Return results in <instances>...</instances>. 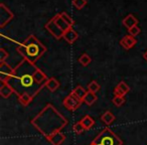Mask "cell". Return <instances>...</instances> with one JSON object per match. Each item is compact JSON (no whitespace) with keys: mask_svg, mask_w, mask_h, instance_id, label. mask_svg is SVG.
Listing matches in <instances>:
<instances>
[{"mask_svg":"<svg viewBox=\"0 0 147 145\" xmlns=\"http://www.w3.org/2000/svg\"><path fill=\"white\" fill-rule=\"evenodd\" d=\"M37 69L38 67L34 63L25 59H23L14 67L12 77L8 80L7 84L12 88L13 92L16 94L17 97L27 93L34 98L45 87L37 84L33 78V75Z\"/></svg>","mask_w":147,"mask_h":145,"instance_id":"cell-1","label":"cell"},{"mask_svg":"<svg viewBox=\"0 0 147 145\" xmlns=\"http://www.w3.org/2000/svg\"><path fill=\"white\" fill-rule=\"evenodd\" d=\"M31 125L34 126L47 139L53 134L61 132V129L67 125V119L65 118L51 104H47L34 118L31 120Z\"/></svg>","mask_w":147,"mask_h":145,"instance_id":"cell-2","label":"cell"},{"mask_svg":"<svg viewBox=\"0 0 147 145\" xmlns=\"http://www.w3.org/2000/svg\"><path fill=\"white\" fill-rule=\"evenodd\" d=\"M16 49L23 59H27L32 63H35V61L40 59L43 53L47 51V47L32 34L29 35L21 43H19Z\"/></svg>","mask_w":147,"mask_h":145,"instance_id":"cell-3","label":"cell"},{"mask_svg":"<svg viewBox=\"0 0 147 145\" xmlns=\"http://www.w3.org/2000/svg\"><path fill=\"white\" fill-rule=\"evenodd\" d=\"M93 142L97 145H123V141L108 127L103 129Z\"/></svg>","mask_w":147,"mask_h":145,"instance_id":"cell-4","label":"cell"},{"mask_svg":"<svg viewBox=\"0 0 147 145\" xmlns=\"http://www.w3.org/2000/svg\"><path fill=\"white\" fill-rule=\"evenodd\" d=\"M82 101L76 97V95L74 94V93H71L69 96L65 97V99L63 100V105L69 111H76L79 107L81 106L82 104Z\"/></svg>","mask_w":147,"mask_h":145,"instance_id":"cell-5","label":"cell"},{"mask_svg":"<svg viewBox=\"0 0 147 145\" xmlns=\"http://www.w3.org/2000/svg\"><path fill=\"white\" fill-rule=\"evenodd\" d=\"M14 69L7 65L6 63H0V80L1 83H7L9 79L12 77Z\"/></svg>","mask_w":147,"mask_h":145,"instance_id":"cell-6","label":"cell"},{"mask_svg":"<svg viewBox=\"0 0 147 145\" xmlns=\"http://www.w3.org/2000/svg\"><path fill=\"white\" fill-rule=\"evenodd\" d=\"M13 18V14L3 3L0 4V26L4 27L11 19Z\"/></svg>","mask_w":147,"mask_h":145,"instance_id":"cell-7","label":"cell"},{"mask_svg":"<svg viewBox=\"0 0 147 145\" xmlns=\"http://www.w3.org/2000/svg\"><path fill=\"white\" fill-rule=\"evenodd\" d=\"M45 29L49 30V32H51L57 39H61V37H63L65 31H63L59 28V26L55 22V20H53V18L45 24Z\"/></svg>","mask_w":147,"mask_h":145,"instance_id":"cell-8","label":"cell"},{"mask_svg":"<svg viewBox=\"0 0 147 145\" xmlns=\"http://www.w3.org/2000/svg\"><path fill=\"white\" fill-rule=\"evenodd\" d=\"M47 140L49 141L51 145H61L65 140V135L63 134L61 131V132H57V133H55V134H53L51 137H49Z\"/></svg>","mask_w":147,"mask_h":145,"instance_id":"cell-9","label":"cell"},{"mask_svg":"<svg viewBox=\"0 0 147 145\" xmlns=\"http://www.w3.org/2000/svg\"><path fill=\"white\" fill-rule=\"evenodd\" d=\"M136 42H137L136 38H135L134 36H132V35H130V34L125 35V36L120 40V45H122L125 49H132V47L136 45Z\"/></svg>","mask_w":147,"mask_h":145,"instance_id":"cell-10","label":"cell"},{"mask_svg":"<svg viewBox=\"0 0 147 145\" xmlns=\"http://www.w3.org/2000/svg\"><path fill=\"white\" fill-rule=\"evenodd\" d=\"M33 78H34L35 82H36L37 84L41 85V86H45V87L47 82L49 81V78L47 77V75H45L42 71H40L39 69H37V71L34 73V75H33Z\"/></svg>","mask_w":147,"mask_h":145,"instance_id":"cell-11","label":"cell"},{"mask_svg":"<svg viewBox=\"0 0 147 145\" xmlns=\"http://www.w3.org/2000/svg\"><path fill=\"white\" fill-rule=\"evenodd\" d=\"M79 34L76 30H74L73 27H71L69 29H67L65 33H63V38L65 40H67L69 43H74L75 41L78 39Z\"/></svg>","mask_w":147,"mask_h":145,"instance_id":"cell-12","label":"cell"},{"mask_svg":"<svg viewBox=\"0 0 147 145\" xmlns=\"http://www.w3.org/2000/svg\"><path fill=\"white\" fill-rule=\"evenodd\" d=\"M122 23L125 27L130 29V28H132L133 26H136V25L138 24V19H137L133 14H128L124 19H123Z\"/></svg>","mask_w":147,"mask_h":145,"instance_id":"cell-13","label":"cell"},{"mask_svg":"<svg viewBox=\"0 0 147 145\" xmlns=\"http://www.w3.org/2000/svg\"><path fill=\"white\" fill-rule=\"evenodd\" d=\"M13 90L7 83H1V87H0V96L4 99H7L13 94Z\"/></svg>","mask_w":147,"mask_h":145,"instance_id":"cell-14","label":"cell"},{"mask_svg":"<svg viewBox=\"0 0 147 145\" xmlns=\"http://www.w3.org/2000/svg\"><path fill=\"white\" fill-rule=\"evenodd\" d=\"M53 19L55 20V22L59 25V28H61L63 31H65V32L67 30V29L71 28V26H69V25L67 24V23L65 22L63 18H61V14H59H59H57V15H55V16L53 17Z\"/></svg>","mask_w":147,"mask_h":145,"instance_id":"cell-15","label":"cell"},{"mask_svg":"<svg viewBox=\"0 0 147 145\" xmlns=\"http://www.w3.org/2000/svg\"><path fill=\"white\" fill-rule=\"evenodd\" d=\"M101 121H102L105 125L109 126V125H111L115 121L114 114H113L111 111H106V112L101 116Z\"/></svg>","mask_w":147,"mask_h":145,"instance_id":"cell-16","label":"cell"},{"mask_svg":"<svg viewBox=\"0 0 147 145\" xmlns=\"http://www.w3.org/2000/svg\"><path fill=\"white\" fill-rule=\"evenodd\" d=\"M45 88H47V90L51 92H55L59 88V82L55 78H49L45 84Z\"/></svg>","mask_w":147,"mask_h":145,"instance_id":"cell-17","label":"cell"},{"mask_svg":"<svg viewBox=\"0 0 147 145\" xmlns=\"http://www.w3.org/2000/svg\"><path fill=\"white\" fill-rule=\"evenodd\" d=\"M81 123L84 126L85 130H89V129H91L95 125V120L91 116L86 115V116L83 117V119L81 120Z\"/></svg>","mask_w":147,"mask_h":145,"instance_id":"cell-18","label":"cell"},{"mask_svg":"<svg viewBox=\"0 0 147 145\" xmlns=\"http://www.w3.org/2000/svg\"><path fill=\"white\" fill-rule=\"evenodd\" d=\"M71 93H74V94L76 95V97H78L82 102H84V98L87 95V93H88V91L83 88L82 86H78V87H76V89H74Z\"/></svg>","mask_w":147,"mask_h":145,"instance_id":"cell-19","label":"cell"},{"mask_svg":"<svg viewBox=\"0 0 147 145\" xmlns=\"http://www.w3.org/2000/svg\"><path fill=\"white\" fill-rule=\"evenodd\" d=\"M97 99H98V97H97V95L95 94V93L89 92L88 91V93H87V95L84 98V102L86 103L88 106H92V105L97 101Z\"/></svg>","mask_w":147,"mask_h":145,"instance_id":"cell-20","label":"cell"},{"mask_svg":"<svg viewBox=\"0 0 147 145\" xmlns=\"http://www.w3.org/2000/svg\"><path fill=\"white\" fill-rule=\"evenodd\" d=\"M32 100H33V97H31L30 95L27 94V93H24L23 95H21V96L18 97L19 103H20V104L22 105V106H24V107L28 106Z\"/></svg>","mask_w":147,"mask_h":145,"instance_id":"cell-21","label":"cell"},{"mask_svg":"<svg viewBox=\"0 0 147 145\" xmlns=\"http://www.w3.org/2000/svg\"><path fill=\"white\" fill-rule=\"evenodd\" d=\"M91 61H92V59H91L90 55H87V53H83V55L79 57V63H80L83 67H87V65H89L91 63Z\"/></svg>","mask_w":147,"mask_h":145,"instance_id":"cell-22","label":"cell"},{"mask_svg":"<svg viewBox=\"0 0 147 145\" xmlns=\"http://www.w3.org/2000/svg\"><path fill=\"white\" fill-rule=\"evenodd\" d=\"M100 89H101L100 85H99L96 81H92V82L88 85V91L89 92H92V93L97 94V93L100 91Z\"/></svg>","mask_w":147,"mask_h":145,"instance_id":"cell-23","label":"cell"},{"mask_svg":"<svg viewBox=\"0 0 147 145\" xmlns=\"http://www.w3.org/2000/svg\"><path fill=\"white\" fill-rule=\"evenodd\" d=\"M112 102L116 107H121L125 103V98L122 96H115L112 99Z\"/></svg>","mask_w":147,"mask_h":145,"instance_id":"cell-24","label":"cell"},{"mask_svg":"<svg viewBox=\"0 0 147 145\" xmlns=\"http://www.w3.org/2000/svg\"><path fill=\"white\" fill-rule=\"evenodd\" d=\"M61 14V18L63 19V20L65 21V22L67 23V24L69 25L71 27H73V25H74V23H75V21H74V19L71 18V16H69L67 13H65V12H61V13H59Z\"/></svg>","mask_w":147,"mask_h":145,"instance_id":"cell-25","label":"cell"},{"mask_svg":"<svg viewBox=\"0 0 147 145\" xmlns=\"http://www.w3.org/2000/svg\"><path fill=\"white\" fill-rule=\"evenodd\" d=\"M73 129H74V131H75V133H77V134H82L85 131V128L82 125V123H81V121H79V122H77L76 124L74 125Z\"/></svg>","mask_w":147,"mask_h":145,"instance_id":"cell-26","label":"cell"},{"mask_svg":"<svg viewBox=\"0 0 147 145\" xmlns=\"http://www.w3.org/2000/svg\"><path fill=\"white\" fill-rule=\"evenodd\" d=\"M87 4V0H73V5L77 9H82Z\"/></svg>","mask_w":147,"mask_h":145,"instance_id":"cell-27","label":"cell"},{"mask_svg":"<svg viewBox=\"0 0 147 145\" xmlns=\"http://www.w3.org/2000/svg\"><path fill=\"white\" fill-rule=\"evenodd\" d=\"M117 86H118L119 88H120L121 90H122L123 92L125 93V94H127V93H128L129 91H130V88H129V86L126 84V83L124 82V81H121V82L119 83V84L117 85Z\"/></svg>","mask_w":147,"mask_h":145,"instance_id":"cell-28","label":"cell"},{"mask_svg":"<svg viewBox=\"0 0 147 145\" xmlns=\"http://www.w3.org/2000/svg\"><path fill=\"white\" fill-rule=\"evenodd\" d=\"M9 57L8 53L4 49H0V63H5V59Z\"/></svg>","mask_w":147,"mask_h":145,"instance_id":"cell-29","label":"cell"},{"mask_svg":"<svg viewBox=\"0 0 147 145\" xmlns=\"http://www.w3.org/2000/svg\"><path fill=\"white\" fill-rule=\"evenodd\" d=\"M128 31H129V34L135 37V36H137L139 33H140V28H139V27L136 25V26H133L132 28L128 29Z\"/></svg>","mask_w":147,"mask_h":145,"instance_id":"cell-30","label":"cell"},{"mask_svg":"<svg viewBox=\"0 0 147 145\" xmlns=\"http://www.w3.org/2000/svg\"><path fill=\"white\" fill-rule=\"evenodd\" d=\"M143 57H144V59H145V61H147V51H145V53H144V55H143Z\"/></svg>","mask_w":147,"mask_h":145,"instance_id":"cell-31","label":"cell"},{"mask_svg":"<svg viewBox=\"0 0 147 145\" xmlns=\"http://www.w3.org/2000/svg\"><path fill=\"white\" fill-rule=\"evenodd\" d=\"M90 145H97V144H95V143H94V142H93V141H92V143H91Z\"/></svg>","mask_w":147,"mask_h":145,"instance_id":"cell-32","label":"cell"}]
</instances>
